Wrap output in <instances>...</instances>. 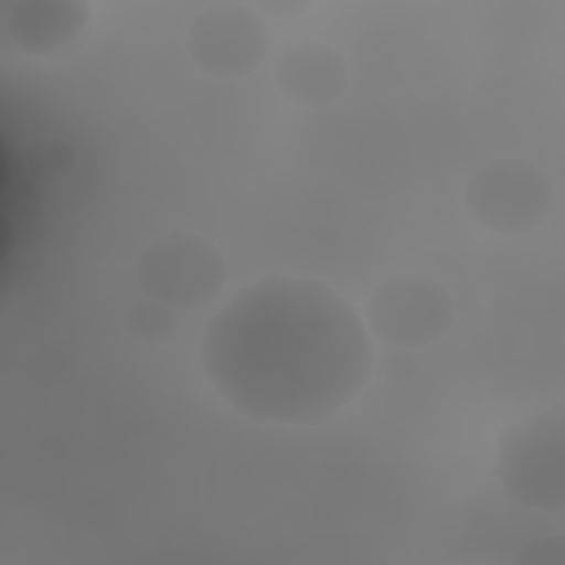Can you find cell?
<instances>
[{"label":"cell","instance_id":"cell-1","mask_svg":"<svg viewBox=\"0 0 565 565\" xmlns=\"http://www.w3.org/2000/svg\"><path fill=\"white\" fill-rule=\"evenodd\" d=\"M201 366L238 413L318 426L360 395L375 360L366 322L342 294L313 278L269 276L210 318Z\"/></svg>","mask_w":565,"mask_h":565},{"label":"cell","instance_id":"cell-2","mask_svg":"<svg viewBox=\"0 0 565 565\" xmlns=\"http://www.w3.org/2000/svg\"><path fill=\"white\" fill-rule=\"evenodd\" d=\"M565 419L561 408L543 411L501 430L494 452V475L503 492L532 510L563 512Z\"/></svg>","mask_w":565,"mask_h":565},{"label":"cell","instance_id":"cell-3","mask_svg":"<svg viewBox=\"0 0 565 565\" xmlns=\"http://www.w3.org/2000/svg\"><path fill=\"white\" fill-rule=\"evenodd\" d=\"M554 190L547 174L525 159H492L468 179L463 205L486 232L519 236L550 214Z\"/></svg>","mask_w":565,"mask_h":565},{"label":"cell","instance_id":"cell-4","mask_svg":"<svg viewBox=\"0 0 565 565\" xmlns=\"http://www.w3.org/2000/svg\"><path fill=\"white\" fill-rule=\"evenodd\" d=\"M225 276L221 252L190 232H172L152 241L137 260V280L146 298L172 309L207 305L223 289Z\"/></svg>","mask_w":565,"mask_h":565},{"label":"cell","instance_id":"cell-5","mask_svg":"<svg viewBox=\"0 0 565 565\" xmlns=\"http://www.w3.org/2000/svg\"><path fill=\"white\" fill-rule=\"evenodd\" d=\"M455 320L446 287L424 274H395L366 300V329L391 349H419L441 340Z\"/></svg>","mask_w":565,"mask_h":565},{"label":"cell","instance_id":"cell-6","mask_svg":"<svg viewBox=\"0 0 565 565\" xmlns=\"http://www.w3.org/2000/svg\"><path fill=\"white\" fill-rule=\"evenodd\" d=\"M192 62L212 77H243L254 73L269 51V29L249 7L214 2L199 11L185 33Z\"/></svg>","mask_w":565,"mask_h":565},{"label":"cell","instance_id":"cell-7","mask_svg":"<svg viewBox=\"0 0 565 565\" xmlns=\"http://www.w3.org/2000/svg\"><path fill=\"white\" fill-rule=\"evenodd\" d=\"M274 82L282 97L296 106L324 108L340 99L349 86V68L342 55L318 42L289 46L276 68Z\"/></svg>","mask_w":565,"mask_h":565},{"label":"cell","instance_id":"cell-8","mask_svg":"<svg viewBox=\"0 0 565 565\" xmlns=\"http://www.w3.org/2000/svg\"><path fill=\"white\" fill-rule=\"evenodd\" d=\"M90 20L79 0H20L7 13V31L26 55H49L75 40Z\"/></svg>","mask_w":565,"mask_h":565},{"label":"cell","instance_id":"cell-9","mask_svg":"<svg viewBox=\"0 0 565 565\" xmlns=\"http://www.w3.org/2000/svg\"><path fill=\"white\" fill-rule=\"evenodd\" d=\"M121 324L130 340H135L139 344H150V347L170 340L174 335V331L179 329L177 309H172L159 300H152V298L132 302L124 311Z\"/></svg>","mask_w":565,"mask_h":565},{"label":"cell","instance_id":"cell-10","mask_svg":"<svg viewBox=\"0 0 565 565\" xmlns=\"http://www.w3.org/2000/svg\"><path fill=\"white\" fill-rule=\"evenodd\" d=\"M516 561L530 565H563L565 543L563 539H539L534 543H527Z\"/></svg>","mask_w":565,"mask_h":565},{"label":"cell","instance_id":"cell-11","mask_svg":"<svg viewBox=\"0 0 565 565\" xmlns=\"http://www.w3.org/2000/svg\"><path fill=\"white\" fill-rule=\"evenodd\" d=\"M415 369L417 362L413 353L406 349H391L380 358L377 366H373V371H377L388 382H404L415 373Z\"/></svg>","mask_w":565,"mask_h":565},{"label":"cell","instance_id":"cell-12","mask_svg":"<svg viewBox=\"0 0 565 565\" xmlns=\"http://www.w3.org/2000/svg\"><path fill=\"white\" fill-rule=\"evenodd\" d=\"M309 4L307 2H265L263 9L278 13V15H294V13H302Z\"/></svg>","mask_w":565,"mask_h":565}]
</instances>
